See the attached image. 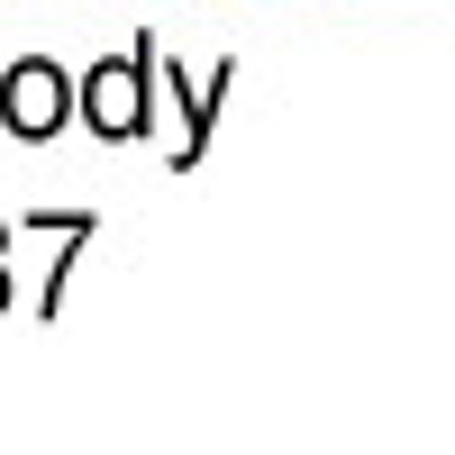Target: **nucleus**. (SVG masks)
I'll list each match as a JSON object with an SVG mask.
<instances>
[{
  "label": "nucleus",
  "instance_id": "2",
  "mask_svg": "<svg viewBox=\"0 0 455 455\" xmlns=\"http://www.w3.org/2000/svg\"><path fill=\"white\" fill-rule=\"evenodd\" d=\"M64 109H73V92H64V73H55V64H19L10 83H0V119H10L19 137H55V128H64Z\"/></svg>",
  "mask_w": 455,
  "mask_h": 455
},
{
  "label": "nucleus",
  "instance_id": "3",
  "mask_svg": "<svg viewBox=\"0 0 455 455\" xmlns=\"http://www.w3.org/2000/svg\"><path fill=\"white\" fill-rule=\"evenodd\" d=\"M0 310H10V274H0Z\"/></svg>",
  "mask_w": 455,
  "mask_h": 455
},
{
  "label": "nucleus",
  "instance_id": "1",
  "mask_svg": "<svg viewBox=\"0 0 455 455\" xmlns=\"http://www.w3.org/2000/svg\"><path fill=\"white\" fill-rule=\"evenodd\" d=\"M83 119L100 137H137L146 128V55H119V64L92 73V83H83Z\"/></svg>",
  "mask_w": 455,
  "mask_h": 455
}]
</instances>
